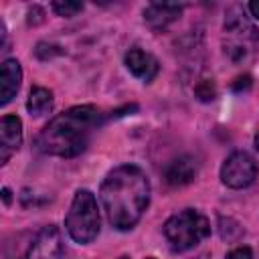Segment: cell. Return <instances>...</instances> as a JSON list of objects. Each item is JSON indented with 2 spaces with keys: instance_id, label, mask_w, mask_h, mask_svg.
<instances>
[{
  "instance_id": "6da1fadb",
  "label": "cell",
  "mask_w": 259,
  "mask_h": 259,
  "mask_svg": "<svg viewBox=\"0 0 259 259\" xmlns=\"http://www.w3.org/2000/svg\"><path fill=\"white\" fill-rule=\"evenodd\" d=\"M101 204L107 221L117 231L132 229L150 202L148 176L134 164L113 168L101 182Z\"/></svg>"
},
{
  "instance_id": "7a4b0ae2",
  "label": "cell",
  "mask_w": 259,
  "mask_h": 259,
  "mask_svg": "<svg viewBox=\"0 0 259 259\" xmlns=\"http://www.w3.org/2000/svg\"><path fill=\"white\" fill-rule=\"evenodd\" d=\"M101 123V113L95 105H75L53 117L36 138V148L49 156L73 158L79 156Z\"/></svg>"
},
{
  "instance_id": "3957f363",
  "label": "cell",
  "mask_w": 259,
  "mask_h": 259,
  "mask_svg": "<svg viewBox=\"0 0 259 259\" xmlns=\"http://www.w3.org/2000/svg\"><path fill=\"white\" fill-rule=\"evenodd\" d=\"M259 45V32L241 6H231L223 22V51L235 65H245L253 59Z\"/></svg>"
},
{
  "instance_id": "277c9868",
  "label": "cell",
  "mask_w": 259,
  "mask_h": 259,
  "mask_svg": "<svg viewBox=\"0 0 259 259\" xmlns=\"http://www.w3.org/2000/svg\"><path fill=\"white\" fill-rule=\"evenodd\" d=\"M65 227L69 237L79 245H87L99 235V227H101L99 208L95 196L89 190L81 188L75 192L69 212L65 217Z\"/></svg>"
},
{
  "instance_id": "5b68a950",
  "label": "cell",
  "mask_w": 259,
  "mask_h": 259,
  "mask_svg": "<svg viewBox=\"0 0 259 259\" xmlns=\"http://www.w3.org/2000/svg\"><path fill=\"white\" fill-rule=\"evenodd\" d=\"M208 235H210L208 219L194 208H184L172 214L164 223V237L168 239L172 251H178V253L192 249Z\"/></svg>"
},
{
  "instance_id": "8992f818",
  "label": "cell",
  "mask_w": 259,
  "mask_h": 259,
  "mask_svg": "<svg viewBox=\"0 0 259 259\" xmlns=\"http://www.w3.org/2000/svg\"><path fill=\"white\" fill-rule=\"evenodd\" d=\"M257 172H259V168H257L255 158L251 154L239 150V152H233L223 162L221 180L225 186L239 190V188H247L249 184H253L257 178Z\"/></svg>"
},
{
  "instance_id": "52a82bcc",
  "label": "cell",
  "mask_w": 259,
  "mask_h": 259,
  "mask_svg": "<svg viewBox=\"0 0 259 259\" xmlns=\"http://www.w3.org/2000/svg\"><path fill=\"white\" fill-rule=\"evenodd\" d=\"M63 237L55 225H47L32 239L24 259H63Z\"/></svg>"
},
{
  "instance_id": "ba28073f",
  "label": "cell",
  "mask_w": 259,
  "mask_h": 259,
  "mask_svg": "<svg viewBox=\"0 0 259 259\" xmlns=\"http://www.w3.org/2000/svg\"><path fill=\"white\" fill-rule=\"evenodd\" d=\"M22 144V121L16 115H4L0 121V164H6L8 158Z\"/></svg>"
},
{
  "instance_id": "9c48e42d",
  "label": "cell",
  "mask_w": 259,
  "mask_h": 259,
  "mask_svg": "<svg viewBox=\"0 0 259 259\" xmlns=\"http://www.w3.org/2000/svg\"><path fill=\"white\" fill-rule=\"evenodd\" d=\"M123 61H125L127 71L134 77H138V79H142L146 83H150L158 75V71H160V65H158L156 57L150 55V53H146V51H142V49H138V47L130 49L125 53Z\"/></svg>"
},
{
  "instance_id": "30bf717a",
  "label": "cell",
  "mask_w": 259,
  "mask_h": 259,
  "mask_svg": "<svg viewBox=\"0 0 259 259\" xmlns=\"http://www.w3.org/2000/svg\"><path fill=\"white\" fill-rule=\"evenodd\" d=\"M22 69L16 59H6L0 67V105H8L20 89Z\"/></svg>"
},
{
  "instance_id": "8fae6325",
  "label": "cell",
  "mask_w": 259,
  "mask_h": 259,
  "mask_svg": "<svg viewBox=\"0 0 259 259\" xmlns=\"http://www.w3.org/2000/svg\"><path fill=\"white\" fill-rule=\"evenodd\" d=\"M182 12V4H170V2H152L144 10V20L154 28L162 30L170 22H174Z\"/></svg>"
},
{
  "instance_id": "7c38bea8",
  "label": "cell",
  "mask_w": 259,
  "mask_h": 259,
  "mask_svg": "<svg viewBox=\"0 0 259 259\" xmlns=\"http://www.w3.org/2000/svg\"><path fill=\"white\" fill-rule=\"evenodd\" d=\"M194 176H196V160L192 156H178L164 170V178L170 186H184L192 182Z\"/></svg>"
},
{
  "instance_id": "4fadbf2b",
  "label": "cell",
  "mask_w": 259,
  "mask_h": 259,
  "mask_svg": "<svg viewBox=\"0 0 259 259\" xmlns=\"http://www.w3.org/2000/svg\"><path fill=\"white\" fill-rule=\"evenodd\" d=\"M26 109L34 117L49 113L53 109V93L47 87H32L26 99Z\"/></svg>"
},
{
  "instance_id": "5bb4252c",
  "label": "cell",
  "mask_w": 259,
  "mask_h": 259,
  "mask_svg": "<svg viewBox=\"0 0 259 259\" xmlns=\"http://www.w3.org/2000/svg\"><path fill=\"white\" fill-rule=\"evenodd\" d=\"M51 8L59 14V16H75L77 12L83 10L81 2H71V0H63V2H53Z\"/></svg>"
},
{
  "instance_id": "9a60e30c",
  "label": "cell",
  "mask_w": 259,
  "mask_h": 259,
  "mask_svg": "<svg viewBox=\"0 0 259 259\" xmlns=\"http://www.w3.org/2000/svg\"><path fill=\"white\" fill-rule=\"evenodd\" d=\"M194 93H196V97H198L200 101H212L214 95H217V89H214V83H212V81L202 79V81L196 85Z\"/></svg>"
},
{
  "instance_id": "2e32d148",
  "label": "cell",
  "mask_w": 259,
  "mask_h": 259,
  "mask_svg": "<svg viewBox=\"0 0 259 259\" xmlns=\"http://www.w3.org/2000/svg\"><path fill=\"white\" fill-rule=\"evenodd\" d=\"M225 259H253V253L249 247H237V249L229 251Z\"/></svg>"
},
{
  "instance_id": "e0dca14e",
  "label": "cell",
  "mask_w": 259,
  "mask_h": 259,
  "mask_svg": "<svg viewBox=\"0 0 259 259\" xmlns=\"http://www.w3.org/2000/svg\"><path fill=\"white\" fill-rule=\"evenodd\" d=\"M251 87V77L245 75V77H237L235 83H233V89L235 91H241V89H249Z\"/></svg>"
},
{
  "instance_id": "ac0fdd59",
  "label": "cell",
  "mask_w": 259,
  "mask_h": 259,
  "mask_svg": "<svg viewBox=\"0 0 259 259\" xmlns=\"http://www.w3.org/2000/svg\"><path fill=\"white\" fill-rule=\"evenodd\" d=\"M247 8H249V12H251L253 18H259V2H257V0H255V2H249Z\"/></svg>"
},
{
  "instance_id": "d6986e66",
  "label": "cell",
  "mask_w": 259,
  "mask_h": 259,
  "mask_svg": "<svg viewBox=\"0 0 259 259\" xmlns=\"http://www.w3.org/2000/svg\"><path fill=\"white\" fill-rule=\"evenodd\" d=\"M10 190L8 188H2V200H4V204H10Z\"/></svg>"
},
{
  "instance_id": "ffe728a7",
  "label": "cell",
  "mask_w": 259,
  "mask_h": 259,
  "mask_svg": "<svg viewBox=\"0 0 259 259\" xmlns=\"http://www.w3.org/2000/svg\"><path fill=\"white\" fill-rule=\"evenodd\" d=\"M192 259H210V255H208V253H200V255H196V257H192Z\"/></svg>"
},
{
  "instance_id": "44dd1931",
  "label": "cell",
  "mask_w": 259,
  "mask_h": 259,
  "mask_svg": "<svg viewBox=\"0 0 259 259\" xmlns=\"http://www.w3.org/2000/svg\"><path fill=\"white\" fill-rule=\"evenodd\" d=\"M255 148H257V150H259V134H257V136H255Z\"/></svg>"
},
{
  "instance_id": "7402d4cb",
  "label": "cell",
  "mask_w": 259,
  "mask_h": 259,
  "mask_svg": "<svg viewBox=\"0 0 259 259\" xmlns=\"http://www.w3.org/2000/svg\"><path fill=\"white\" fill-rule=\"evenodd\" d=\"M119 259H130V257H119Z\"/></svg>"
},
{
  "instance_id": "603a6c76",
  "label": "cell",
  "mask_w": 259,
  "mask_h": 259,
  "mask_svg": "<svg viewBox=\"0 0 259 259\" xmlns=\"http://www.w3.org/2000/svg\"><path fill=\"white\" fill-rule=\"evenodd\" d=\"M148 259H154V257H148Z\"/></svg>"
}]
</instances>
